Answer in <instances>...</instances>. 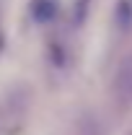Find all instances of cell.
Here are the masks:
<instances>
[{"label": "cell", "mask_w": 132, "mask_h": 135, "mask_svg": "<svg viewBox=\"0 0 132 135\" xmlns=\"http://www.w3.org/2000/svg\"><path fill=\"white\" fill-rule=\"evenodd\" d=\"M31 16L36 21H52L57 16V0H34L31 3Z\"/></svg>", "instance_id": "6da1fadb"}]
</instances>
